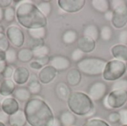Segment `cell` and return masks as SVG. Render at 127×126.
<instances>
[{
  "label": "cell",
  "instance_id": "obj_1",
  "mask_svg": "<svg viewBox=\"0 0 127 126\" xmlns=\"http://www.w3.org/2000/svg\"><path fill=\"white\" fill-rule=\"evenodd\" d=\"M28 123L31 126H52L54 115L51 107L42 98H31L24 107Z\"/></svg>",
  "mask_w": 127,
  "mask_h": 126
},
{
  "label": "cell",
  "instance_id": "obj_2",
  "mask_svg": "<svg viewBox=\"0 0 127 126\" xmlns=\"http://www.w3.org/2000/svg\"><path fill=\"white\" fill-rule=\"evenodd\" d=\"M16 18L18 23L28 30L45 27L48 24L47 17L41 13L35 4L28 1H22L17 4Z\"/></svg>",
  "mask_w": 127,
  "mask_h": 126
},
{
  "label": "cell",
  "instance_id": "obj_3",
  "mask_svg": "<svg viewBox=\"0 0 127 126\" xmlns=\"http://www.w3.org/2000/svg\"><path fill=\"white\" fill-rule=\"evenodd\" d=\"M68 107L74 115L91 116L95 112L93 101L88 94L81 91L71 92L68 100Z\"/></svg>",
  "mask_w": 127,
  "mask_h": 126
},
{
  "label": "cell",
  "instance_id": "obj_4",
  "mask_svg": "<svg viewBox=\"0 0 127 126\" xmlns=\"http://www.w3.org/2000/svg\"><path fill=\"white\" fill-rule=\"evenodd\" d=\"M107 62L98 57H86L77 62V69L81 74L89 76L102 75Z\"/></svg>",
  "mask_w": 127,
  "mask_h": 126
},
{
  "label": "cell",
  "instance_id": "obj_5",
  "mask_svg": "<svg viewBox=\"0 0 127 126\" xmlns=\"http://www.w3.org/2000/svg\"><path fill=\"white\" fill-rule=\"evenodd\" d=\"M127 65L125 62L118 59L107 62L103 73V78L106 81H117L126 73Z\"/></svg>",
  "mask_w": 127,
  "mask_h": 126
},
{
  "label": "cell",
  "instance_id": "obj_6",
  "mask_svg": "<svg viewBox=\"0 0 127 126\" xmlns=\"http://www.w3.org/2000/svg\"><path fill=\"white\" fill-rule=\"evenodd\" d=\"M127 102V91L115 90L112 91L103 100L104 106L109 110L121 108Z\"/></svg>",
  "mask_w": 127,
  "mask_h": 126
},
{
  "label": "cell",
  "instance_id": "obj_7",
  "mask_svg": "<svg viewBox=\"0 0 127 126\" xmlns=\"http://www.w3.org/2000/svg\"><path fill=\"white\" fill-rule=\"evenodd\" d=\"M112 9V25L117 29H121L125 27L127 24V4L123 1L121 4Z\"/></svg>",
  "mask_w": 127,
  "mask_h": 126
},
{
  "label": "cell",
  "instance_id": "obj_8",
  "mask_svg": "<svg viewBox=\"0 0 127 126\" xmlns=\"http://www.w3.org/2000/svg\"><path fill=\"white\" fill-rule=\"evenodd\" d=\"M9 42L15 48H21L25 42V35L20 27L16 25L9 26L5 32Z\"/></svg>",
  "mask_w": 127,
  "mask_h": 126
},
{
  "label": "cell",
  "instance_id": "obj_9",
  "mask_svg": "<svg viewBox=\"0 0 127 126\" xmlns=\"http://www.w3.org/2000/svg\"><path fill=\"white\" fill-rule=\"evenodd\" d=\"M108 91L106 84L103 82L97 81L91 85L89 88L88 96L92 101H100L105 98Z\"/></svg>",
  "mask_w": 127,
  "mask_h": 126
},
{
  "label": "cell",
  "instance_id": "obj_10",
  "mask_svg": "<svg viewBox=\"0 0 127 126\" xmlns=\"http://www.w3.org/2000/svg\"><path fill=\"white\" fill-rule=\"evenodd\" d=\"M86 4L84 0H59L58 5L66 13H77L83 9Z\"/></svg>",
  "mask_w": 127,
  "mask_h": 126
},
{
  "label": "cell",
  "instance_id": "obj_11",
  "mask_svg": "<svg viewBox=\"0 0 127 126\" xmlns=\"http://www.w3.org/2000/svg\"><path fill=\"white\" fill-rule=\"evenodd\" d=\"M49 65L53 67L57 72L64 71L71 66V61L65 56L56 55L50 57Z\"/></svg>",
  "mask_w": 127,
  "mask_h": 126
},
{
  "label": "cell",
  "instance_id": "obj_12",
  "mask_svg": "<svg viewBox=\"0 0 127 126\" xmlns=\"http://www.w3.org/2000/svg\"><path fill=\"white\" fill-rule=\"evenodd\" d=\"M57 71L51 65H47L41 69L38 74V79L41 84L47 85L51 82L57 76Z\"/></svg>",
  "mask_w": 127,
  "mask_h": 126
},
{
  "label": "cell",
  "instance_id": "obj_13",
  "mask_svg": "<svg viewBox=\"0 0 127 126\" xmlns=\"http://www.w3.org/2000/svg\"><path fill=\"white\" fill-rule=\"evenodd\" d=\"M30 77H31V74L29 70L26 67L19 66L16 68L12 78L15 84L22 85L28 82Z\"/></svg>",
  "mask_w": 127,
  "mask_h": 126
},
{
  "label": "cell",
  "instance_id": "obj_14",
  "mask_svg": "<svg viewBox=\"0 0 127 126\" xmlns=\"http://www.w3.org/2000/svg\"><path fill=\"white\" fill-rule=\"evenodd\" d=\"M0 106L1 109L8 116L15 114L19 110V102L13 97H7Z\"/></svg>",
  "mask_w": 127,
  "mask_h": 126
},
{
  "label": "cell",
  "instance_id": "obj_15",
  "mask_svg": "<svg viewBox=\"0 0 127 126\" xmlns=\"http://www.w3.org/2000/svg\"><path fill=\"white\" fill-rule=\"evenodd\" d=\"M77 48L80 49L81 51H83L84 53H91L96 48V42L84 36L77 39Z\"/></svg>",
  "mask_w": 127,
  "mask_h": 126
},
{
  "label": "cell",
  "instance_id": "obj_16",
  "mask_svg": "<svg viewBox=\"0 0 127 126\" xmlns=\"http://www.w3.org/2000/svg\"><path fill=\"white\" fill-rule=\"evenodd\" d=\"M71 91L68 85L64 82H58L55 87V94L57 97L61 101H67Z\"/></svg>",
  "mask_w": 127,
  "mask_h": 126
},
{
  "label": "cell",
  "instance_id": "obj_17",
  "mask_svg": "<svg viewBox=\"0 0 127 126\" xmlns=\"http://www.w3.org/2000/svg\"><path fill=\"white\" fill-rule=\"evenodd\" d=\"M27 123L24 110L19 109L17 112L9 117L8 124L10 126H25Z\"/></svg>",
  "mask_w": 127,
  "mask_h": 126
},
{
  "label": "cell",
  "instance_id": "obj_18",
  "mask_svg": "<svg viewBox=\"0 0 127 126\" xmlns=\"http://www.w3.org/2000/svg\"><path fill=\"white\" fill-rule=\"evenodd\" d=\"M16 90V84L11 79H4L1 82L0 87V94L8 97L13 95L14 91Z\"/></svg>",
  "mask_w": 127,
  "mask_h": 126
},
{
  "label": "cell",
  "instance_id": "obj_19",
  "mask_svg": "<svg viewBox=\"0 0 127 126\" xmlns=\"http://www.w3.org/2000/svg\"><path fill=\"white\" fill-rule=\"evenodd\" d=\"M111 53L115 59L124 62L127 61V45L122 44L115 45L111 48Z\"/></svg>",
  "mask_w": 127,
  "mask_h": 126
},
{
  "label": "cell",
  "instance_id": "obj_20",
  "mask_svg": "<svg viewBox=\"0 0 127 126\" xmlns=\"http://www.w3.org/2000/svg\"><path fill=\"white\" fill-rule=\"evenodd\" d=\"M82 75L77 68L70 69L66 75L67 84L71 86H77L81 82Z\"/></svg>",
  "mask_w": 127,
  "mask_h": 126
},
{
  "label": "cell",
  "instance_id": "obj_21",
  "mask_svg": "<svg viewBox=\"0 0 127 126\" xmlns=\"http://www.w3.org/2000/svg\"><path fill=\"white\" fill-rule=\"evenodd\" d=\"M13 97H14L17 101L27 102L32 98V95L27 87H19L14 91Z\"/></svg>",
  "mask_w": 127,
  "mask_h": 126
},
{
  "label": "cell",
  "instance_id": "obj_22",
  "mask_svg": "<svg viewBox=\"0 0 127 126\" xmlns=\"http://www.w3.org/2000/svg\"><path fill=\"white\" fill-rule=\"evenodd\" d=\"M28 89L31 92V95H38L42 91V85L38 79V76L35 74L31 76L28 83Z\"/></svg>",
  "mask_w": 127,
  "mask_h": 126
},
{
  "label": "cell",
  "instance_id": "obj_23",
  "mask_svg": "<svg viewBox=\"0 0 127 126\" xmlns=\"http://www.w3.org/2000/svg\"><path fill=\"white\" fill-rule=\"evenodd\" d=\"M63 126H73L76 123L75 115L70 111H63L59 117Z\"/></svg>",
  "mask_w": 127,
  "mask_h": 126
},
{
  "label": "cell",
  "instance_id": "obj_24",
  "mask_svg": "<svg viewBox=\"0 0 127 126\" xmlns=\"http://www.w3.org/2000/svg\"><path fill=\"white\" fill-rule=\"evenodd\" d=\"M33 50L29 48H22L17 53V59L19 62L23 63L31 62L33 59Z\"/></svg>",
  "mask_w": 127,
  "mask_h": 126
},
{
  "label": "cell",
  "instance_id": "obj_25",
  "mask_svg": "<svg viewBox=\"0 0 127 126\" xmlns=\"http://www.w3.org/2000/svg\"><path fill=\"white\" fill-rule=\"evenodd\" d=\"M83 36L89 37L96 42L100 36V30L96 25H89L85 27L83 30Z\"/></svg>",
  "mask_w": 127,
  "mask_h": 126
},
{
  "label": "cell",
  "instance_id": "obj_26",
  "mask_svg": "<svg viewBox=\"0 0 127 126\" xmlns=\"http://www.w3.org/2000/svg\"><path fill=\"white\" fill-rule=\"evenodd\" d=\"M92 5L95 10L105 13L109 10L110 1L108 0H92Z\"/></svg>",
  "mask_w": 127,
  "mask_h": 126
},
{
  "label": "cell",
  "instance_id": "obj_27",
  "mask_svg": "<svg viewBox=\"0 0 127 126\" xmlns=\"http://www.w3.org/2000/svg\"><path fill=\"white\" fill-rule=\"evenodd\" d=\"M77 33L74 30H67L62 36V40L65 45H71L77 41Z\"/></svg>",
  "mask_w": 127,
  "mask_h": 126
},
{
  "label": "cell",
  "instance_id": "obj_28",
  "mask_svg": "<svg viewBox=\"0 0 127 126\" xmlns=\"http://www.w3.org/2000/svg\"><path fill=\"white\" fill-rule=\"evenodd\" d=\"M28 33L31 39H44L47 34V30L45 27L35 28L28 30Z\"/></svg>",
  "mask_w": 127,
  "mask_h": 126
},
{
  "label": "cell",
  "instance_id": "obj_29",
  "mask_svg": "<svg viewBox=\"0 0 127 126\" xmlns=\"http://www.w3.org/2000/svg\"><path fill=\"white\" fill-rule=\"evenodd\" d=\"M16 50L13 48H9L8 50L5 51V62L7 65H14L18 60L17 59Z\"/></svg>",
  "mask_w": 127,
  "mask_h": 126
},
{
  "label": "cell",
  "instance_id": "obj_30",
  "mask_svg": "<svg viewBox=\"0 0 127 126\" xmlns=\"http://www.w3.org/2000/svg\"><path fill=\"white\" fill-rule=\"evenodd\" d=\"M38 9L41 11V13L45 16H48L51 13L52 11V5L50 1H42L38 3L36 5Z\"/></svg>",
  "mask_w": 127,
  "mask_h": 126
},
{
  "label": "cell",
  "instance_id": "obj_31",
  "mask_svg": "<svg viewBox=\"0 0 127 126\" xmlns=\"http://www.w3.org/2000/svg\"><path fill=\"white\" fill-rule=\"evenodd\" d=\"M49 53H50V48L48 45H45L33 50V57L35 59H39V58L48 56Z\"/></svg>",
  "mask_w": 127,
  "mask_h": 126
},
{
  "label": "cell",
  "instance_id": "obj_32",
  "mask_svg": "<svg viewBox=\"0 0 127 126\" xmlns=\"http://www.w3.org/2000/svg\"><path fill=\"white\" fill-rule=\"evenodd\" d=\"M16 18V8L10 6L4 9V20L7 22H12Z\"/></svg>",
  "mask_w": 127,
  "mask_h": 126
},
{
  "label": "cell",
  "instance_id": "obj_33",
  "mask_svg": "<svg viewBox=\"0 0 127 126\" xmlns=\"http://www.w3.org/2000/svg\"><path fill=\"white\" fill-rule=\"evenodd\" d=\"M112 34H113V32H112V28L109 26H107V25L103 26L101 30H100V38L103 41H106V42L111 40V39L112 37Z\"/></svg>",
  "mask_w": 127,
  "mask_h": 126
},
{
  "label": "cell",
  "instance_id": "obj_34",
  "mask_svg": "<svg viewBox=\"0 0 127 126\" xmlns=\"http://www.w3.org/2000/svg\"><path fill=\"white\" fill-rule=\"evenodd\" d=\"M121 90L127 91V79H120L114 82L112 85V91Z\"/></svg>",
  "mask_w": 127,
  "mask_h": 126
},
{
  "label": "cell",
  "instance_id": "obj_35",
  "mask_svg": "<svg viewBox=\"0 0 127 126\" xmlns=\"http://www.w3.org/2000/svg\"><path fill=\"white\" fill-rule=\"evenodd\" d=\"M83 126H110L108 123H106V121L101 120V119H97V118H94V119H90L89 120H87Z\"/></svg>",
  "mask_w": 127,
  "mask_h": 126
},
{
  "label": "cell",
  "instance_id": "obj_36",
  "mask_svg": "<svg viewBox=\"0 0 127 126\" xmlns=\"http://www.w3.org/2000/svg\"><path fill=\"white\" fill-rule=\"evenodd\" d=\"M16 68H15L13 65H7L1 74L2 77L4 79H11V77L13 76Z\"/></svg>",
  "mask_w": 127,
  "mask_h": 126
},
{
  "label": "cell",
  "instance_id": "obj_37",
  "mask_svg": "<svg viewBox=\"0 0 127 126\" xmlns=\"http://www.w3.org/2000/svg\"><path fill=\"white\" fill-rule=\"evenodd\" d=\"M28 43L29 45V48L32 50L45 45L44 39H31V38H30Z\"/></svg>",
  "mask_w": 127,
  "mask_h": 126
},
{
  "label": "cell",
  "instance_id": "obj_38",
  "mask_svg": "<svg viewBox=\"0 0 127 126\" xmlns=\"http://www.w3.org/2000/svg\"><path fill=\"white\" fill-rule=\"evenodd\" d=\"M10 48V42L5 33L0 34V50L6 51Z\"/></svg>",
  "mask_w": 127,
  "mask_h": 126
},
{
  "label": "cell",
  "instance_id": "obj_39",
  "mask_svg": "<svg viewBox=\"0 0 127 126\" xmlns=\"http://www.w3.org/2000/svg\"><path fill=\"white\" fill-rule=\"evenodd\" d=\"M84 55H85V53L83 51H81L80 49L77 48V49L74 50L71 53V59L74 62H78L83 59Z\"/></svg>",
  "mask_w": 127,
  "mask_h": 126
},
{
  "label": "cell",
  "instance_id": "obj_40",
  "mask_svg": "<svg viewBox=\"0 0 127 126\" xmlns=\"http://www.w3.org/2000/svg\"><path fill=\"white\" fill-rule=\"evenodd\" d=\"M108 120L111 123H118L121 120V117L119 114V112H112L108 116Z\"/></svg>",
  "mask_w": 127,
  "mask_h": 126
},
{
  "label": "cell",
  "instance_id": "obj_41",
  "mask_svg": "<svg viewBox=\"0 0 127 126\" xmlns=\"http://www.w3.org/2000/svg\"><path fill=\"white\" fill-rule=\"evenodd\" d=\"M119 114L121 117L120 122L123 125H127V109H121L119 111Z\"/></svg>",
  "mask_w": 127,
  "mask_h": 126
},
{
  "label": "cell",
  "instance_id": "obj_42",
  "mask_svg": "<svg viewBox=\"0 0 127 126\" xmlns=\"http://www.w3.org/2000/svg\"><path fill=\"white\" fill-rule=\"evenodd\" d=\"M119 42L122 45L127 44V30H122L119 35Z\"/></svg>",
  "mask_w": 127,
  "mask_h": 126
},
{
  "label": "cell",
  "instance_id": "obj_43",
  "mask_svg": "<svg viewBox=\"0 0 127 126\" xmlns=\"http://www.w3.org/2000/svg\"><path fill=\"white\" fill-rule=\"evenodd\" d=\"M30 68H31V69H33V70H36V71H40L41 69H42V66L40 65V63H39L36 59L35 60H33V61H31V62H30Z\"/></svg>",
  "mask_w": 127,
  "mask_h": 126
},
{
  "label": "cell",
  "instance_id": "obj_44",
  "mask_svg": "<svg viewBox=\"0 0 127 126\" xmlns=\"http://www.w3.org/2000/svg\"><path fill=\"white\" fill-rule=\"evenodd\" d=\"M39 63H40V65L44 68L45 66H47L48 64H49L50 62V57L49 56H45V57H42V58H39V59H35Z\"/></svg>",
  "mask_w": 127,
  "mask_h": 126
},
{
  "label": "cell",
  "instance_id": "obj_45",
  "mask_svg": "<svg viewBox=\"0 0 127 126\" xmlns=\"http://www.w3.org/2000/svg\"><path fill=\"white\" fill-rule=\"evenodd\" d=\"M9 117L6 113H4L1 109H0V123H2L4 124L8 123Z\"/></svg>",
  "mask_w": 127,
  "mask_h": 126
},
{
  "label": "cell",
  "instance_id": "obj_46",
  "mask_svg": "<svg viewBox=\"0 0 127 126\" xmlns=\"http://www.w3.org/2000/svg\"><path fill=\"white\" fill-rule=\"evenodd\" d=\"M13 1L11 0H0V7L5 9L10 6H11V4Z\"/></svg>",
  "mask_w": 127,
  "mask_h": 126
},
{
  "label": "cell",
  "instance_id": "obj_47",
  "mask_svg": "<svg viewBox=\"0 0 127 126\" xmlns=\"http://www.w3.org/2000/svg\"><path fill=\"white\" fill-rule=\"evenodd\" d=\"M112 17H113V12H112V10H108L106 13H105V18L107 20L112 22Z\"/></svg>",
  "mask_w": 127,
  "mask_h": 126
},
{
  "label": "cell",
  "instance_id": "obj_48",
  "mask_svg": "<svg viewBox=\"0 0 127 126\" xmlns=\"http://www.w3.org/2000/svg\"><path fill=\"white\" fill-rule=\"evenodd\" d=\"M6 65H7V63H6L5 61H3V62L0 61V74H2V72H3L4 68L6 67Z\"/></svg>",
  "mask_w": 127,
  "mask_h": 126
},
{
  "label": "cell",
  "instance_id": "obj_49",
  "mask_svg": "<svg viewBox=\"0 0 127 126\" xmlns=\"http://www.w3.org/2000/svg\"><path fill=\"white\" fill-rule=\"evenodd\" d=\"M52 126H63V125H62V123H61V122H60V119H59V118H56V117H55L54 121V123H53V125H52Z\"/></svg>",
  "mask_w": 127,
  "mask_h": 126
},
{
  "label": "cell",
  "instance_id": "obj_50",
  "mask_svg": "<svg viewBox=\"0 0 127 126\" xmlns=\"http://www.w3.org/2000/svg\"><path fill=\"white\" fill-rule=\"evenodd\" d=\"M0 61L3 62L5 61V51L0 50Z\"/></svg>",
  "mask_w": 127,
  "mask_h": 126
},
{
  "label": "cell",
  "instance_id": "obj_51",
  "mask_svg": "<svg viewBox=\"0 0 127 126\" xmlns=\"http://www.w3.org/2000/svg\"><path fill=\"white\" fill-rule=\"evenodd\" d=\"M4 20V9L0 7V23Z\"/></svg>",
  "mask_w": 127,
  "mask_h": 126
},
{
  "label": "cell",
  "instance_id": "obj_52",
  "mask_svg": "<svg viewBox=\"0 0 127 126\" xmlns=\"http://www.w3.org/2000/svg\"><path fill=\"white\" fill-rule=\"evenodd\" d=\"M6 98H7L6 97H4V96H2V95L0 94V105L2 104V102L4 101V100H5Z\"/></svg>",
  "mask_w": 127,
  "mask_h": 126
},
{
  "label": "cell",
  "instance_id": "obj_53",
  "mask_svg": "<svg viewBox=\"0 0 127 126\" xmlns=\"http://www.w3.org/2000/svg\"><path fill=\"white\" fill-rule=\"evenodd\" d=\"M4 32H5V30H4V28L3 27V25L0 24V34L1 33H5Z\"/></svg>",
  "mask_w": 127,
  "mask_h": 126
},
{
  "label": "cell",
  "instance_id": "obj_54",
  "mask_svg": "<svg viewBox=\"0 0 127 126\" xmlns=\"http://www.w3.org/2000/svg\"><path fill=\"white\" fill-rule=\"evenodd\" d=\"M0 126H6V125L4 124V123H0Z\"/></svg>",
  "mask_w": 127,
  "mask_h": 126
},
{
  "label": "cell",
  "instance_id": "obj_55",
  "mask_svg": "<svg viewBox=\"0 0 127 126\" xmlns=\"http://www.w3.org/2000/svg\"><path fill=\"white\" fill-rule=\"evenodd\" d=\"M125 74L127 76V68H126V73H125Z\"/></svg>",
  "mask_w": 127,
  "mask_h": 126
},
{
  "label": "cell",
  "instance_id": "obj_56",
  "mask_svg": "<svg viewBox=\"0 0 127 126\" xmlns=\"http://www.w3.org/2000/svg\"><path fill=\"white\" fill-rule=\"evenodd\" d=\"M122 126H127V125H122Z\"/></svg>",
  "mask_w": 127,
  "mask_h": 126
},
{
  "label": "cell",
  "instance_id": "obj_57",
  "mask_svg": "<svg viewBox=\"0 0 127 126\" xmlns=\"http://www.w3.org/2000/svg\"><path fill=\"white\" fill-rule=\"evenodd\" d=\"M1 82L0 81V87H1Z\"/></svg>",
  "mask_w": 127,
  "mask_h": 126
}]
</instances>
